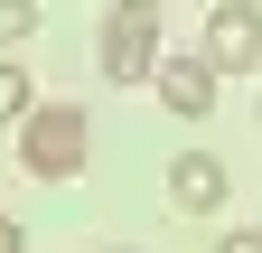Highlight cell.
I'll return each mask as SVG.
<instances>
[{
	"instance_id": "cell-1",
	"label": "cell",
	"mask_w": 262,
	"mask_h": 253,
	"mask_svg": "<svg viewBox=\"0 0 262 253\" xmlns=\"http://www.w3.org/2000/svg\"><path fill=\"white\" fill-rule=\"evenodd\" d=\"M84 160H94V122L75 103H28V122H19V169L28 178H75Z\"/></svg>"
},
{
	"instance_id": "cell-10",
	"label": "cell",
	"mask_w": 262,
	"mask_h": 253,
	"mask_svg": "<svg viewBox=\"0 0 262 253\" xmlns=\"http://www.w3.org/2000/svg\"><path fill=\"white\" fill-rule=\"evenodd\" d=\"M253 235H262V225H253Z\"/></svg>"
},
{
	"instance_id": "cell-5",
	"label": "cell",
	"mask_w": 262,
	"mask_h": 253,
	"mask_svg": "<svg viewBox=\"0 0 262 253\" xmlns=\"http://www.w3.org/2000/svg\"><path fill=\"white\" fill-rule=\"evenodd\" d=\"M169 206H187V216H215L225 206V160L215 150H178L169 160Z\"/></svg>"
},
{
	"instance_id": "cell-6",
	"label": "cell",
	"mask_w": 262,
	"mask_h": 253,
	"mask_svg": "<svg viewBox=\"0 0 262 253\" xmlns=\"http://www.w3.org/2000/svg\"><path fill=\"white\" fill-rule=\"evenodd\" d=\"M28 103H38V94H28V66L0 56V122H28Z\"/></svg>"
},
{
	"instance_id": "cell-8",
	"label": "cell",
	"mask_w": 262,
	"mask_h": 253,
	"mask_svg": "<svg viewBox=\"0 0 262 253\" xmlns=\"http://www.w3.org/2000/svg\"><path fill=\"white\" fill-rule=\"evenodd\" d=\"M215 253H262V235H215Z\"/></svg>"
},
{
	"instance_id": "cell-4",
	"label": "cell",
	"mask_w": 262,
	"mask_h": 253,
	"mask_svg": "<svg viewBox=\"0 0 262 253\" xmlns=\"http://www.w3.org/2000/svg\"><path fill=\"white\" fill-rule=\"evenodd\" d=\"M159 103H169L178 122H206L215 113V66H206V56H159Z\"/></svg>"
},
{
	"instance_id": "cell-7",
	"label": "cell",
	"mask_w": 262,
	"mask_h": 253,
	"mask_svg": "<svg viewBox=\"0 0 262 253\" xmlns=\"http://www.w3.org/2000/svg\"><path fill=\"white\" fill-rule=\"evenodd\" d=\"M28 28H38V0H0V47H19Z\"/></svg>"
},
{
	"instance_id": "cell-9",
	"label": "cell",
	"mask_w": 262,
	"mask_h": 253,
	"mask_svg": "<svg viewBox=\"0 0 262 253\" xmlns=\"http://www.w3.org/2000/svg\"><path fill=\"white\" fill-rule=\"evenodd\" d=\"M0 253H28V244H19V225H10V216H0Z\"/></svg>"
},
{
	"instance_id": "cell-3",
	"label": "cell",
	"mask_w": 262,
	"mask_h": 253,
	"mask_svg": "<svg viewBox=\"0 0 262 253\" xmlns=\"http://www.w3.org/2000/svg\"><path fill=\"white\" fill-rule=\"evenodd\" d=\"M196 56H206L215 75H253V66H262V10H253V0H215Z\"/></svg>"
},
{
	"instance_id": "cell-2",
	"label": "cell",
	"mask_w": 262,
	"mask_h": 253,
	"mask_svg": "<svg viewBox=\"0 0 262 253\" xmlns=\"http://www.w3.org/2000/svg\"><path fill=\"white\" fill-rule=\"evenodd\" d=\"M94 66H103L113 85H150L159 75V10H150V0H113V10H103Z\"/></svg>"
}]
</instances>
